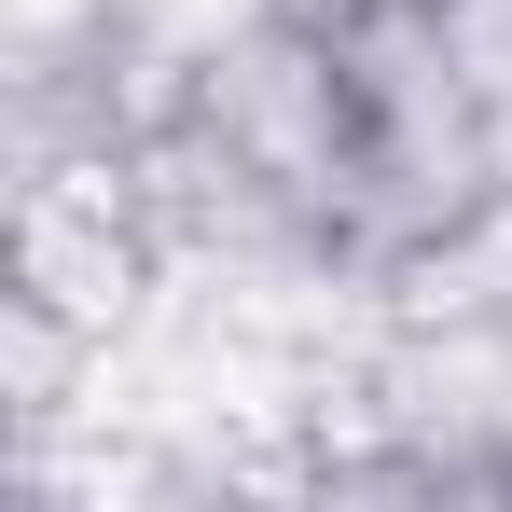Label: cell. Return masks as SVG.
Here are the masks:
<instances>
[{
	"instance_id": "7",
	"label": "cell",
	"mask_w": 512,
	"mask_h": 512,
	"mask_svg": "<svg viewBox=\"0 0 512 512\" xmlns=\"http://www.w3.org/2000/svg\"><path fill=\"white\" fill-rule=\"evenodd\" d=\"M319 14H346V0H319Z\"/></svg>"
},
{
	"instance_id": "5",
	"label": "cell",
	"mask_w": 512,
	"mask_h": 512,
	"mask_svg": "<svg viewBox=\"0 0 512 512\" xmlns=\"http://www.w3.org/2000/svg\"><path fill=\"white\" fill-rule=\"evenodd\" d=\"M97 374H111V346H97L84 319H56V305L0 291V416H14V443L70 429V416L97 402Z\"/></svg>"
},
{
	"instance_id": "3",
	"label": "cell",
	"mask_w": 512,
	"mask_h": 512,
	"mask_svg": "<svg viewBox=\"0 0 512 512\" xmlns=\"http://www.w3.org/2000/svg\"><path fill=\"white\" fill-rule=\"evenodd\" d=\"M360 374L429 499H512V319H388Z\"/></svg>"
},
{
	"instance_id": "2",
	"label": "cell",
	"mask_w": 512,
	"mask_h": 512,
	"mask_svg": "<svg viewBox=\"0 0 512 512\" xmlns=\"http://www.w3.org/2000/svg\"><path fill=\"white\" fill-rule=\"evenodd\" d=\"M0 291L84 319L97 346H139L167 319V236H153V208H139L125 139L28 153V167H14V194H0Z\"/></svg>"
},
{
	"instance_id": "6",
	"label": "cell",
	"mask_w": 512,
	"mask_h": 512,
	"mask_svg": "<svg viewBox=\"0 0 512 512\" xmlns=\"http://www.w3.org/2000/svg\"><path fill=\"white\" fill-rule=\"evenodd\" d=\"M429 28H443V56H457V84L512 111V0H429Z\"/></svg>"
},
{
	"instance_id": "4",
	"label": "cell",
	"mask_w": 512,
	"mask_h": 512,
	"mask_svg": "<svg viewBox=\"0 0 512 512\" xmlns=\"http://www.w3.org/2000/svg\"><path fill=\"white\" fill-rule=\"evenodd\" d=\"M388 319H512V180H485L457 222H429L388 263Z\"/></svg>"
},
{
	"instance_id": "1",
	"label": "cell",
	"mask_w": 512,
	"mask_h": 512,
	"mask_svg": "<svg viewBox=\"0 0 512 512\" xmlns=\"http://www.w3.org/2000/svg\"><path fill=\"white\" fill-rule=\"evenodd\" d=\"M194 125L250 180H277L319 236L346 222V194H360V84H346V42H333L319 0H250V14L208 42Z\"/></svg>"
}]
</instances>
